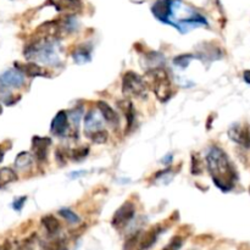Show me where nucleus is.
<instances>
[{
  "mask_svg": "<svg viewBox=\"0 0 250 250\" xmlns=\"http://www.w3.org/2000/svg\"><path fill=\"white\" fill-rule=\"evenodd\" d=\"M122 92L126 97L146 98L148 94V84L141 76L133 71H128L124 75Z\"/></svg>",
  "mask_w": 250,
  "mask_h": 250,
  "instance_id": "obj_5",
  "label": "nucleus"
},
{
  "mask_svg": "<svg viewBox=\"0 0 250 250\" xmlns=\"http://www.w3.org/2000/svg\"><path fill=\"white\" fill-rule=\"evenodd\" d=\"M183 244V238L182 237H173L172 239L170 241V243L165 247L163 250H180L181 247Z\"/></svg>",
  "mask_w": 250,
  "mask_h": 250,
  "instance_id": "obj_28",
  "label": "nucleus"
},
{
  "mask_svg": "<svg viewBox=\"0 0 250 250\" xmlns=\"http://www.w3.org/2000/svg\"><path fill=\"white\" fill-rule=\"evenodd\" d=\"M0 250H11V244H10V242H5L4 246L0 248Z\"/></svg>",
  "mask_w": 250,
  "mask_h": 250,
  "instance_id": "obj_33",
  "label": "nucleus"
},
{
  "mask_svg": "<svg viewBox=\"0 0 250 250\" xmlns=\"http://www.w3.org/2000/svg\"><path fill=\"white\" fill-rule=\"evenodd\" d=\"M16 180H17V175L12 168L10 167L0 168V186H6Z\"/></svg>",
  "mask_w": 250,
  "mask_h": 250,
  "instance_id": "obj_21",
  "label": "nucleus"
},
{
  "mask_svg": "<svg viewBox=\"0 0 250 250\" xmlns=\"http://www.w3.org/2000/svg\"><path fill=\"white\" fill-rule=\"evenodd\" d=\"M45 250H67V246H66L63 239H56V241L49 242L45 246Z\"/></svg>",
  "mask_w": 250,
  "mask_h": 250,
  "instance_id": "obj_26",
  "label": "nucleus"
},
{
  "mask_svg": "<svg viewBox=\"0 0 250 250\" xmlns=\"http://www.w3.org/2000/svg\"><path fill=\"white\" fill-rule=\"evenodd\" d=\"M117 105H119V107L122 110L125 117H126V120H127V132H129V131H131L132 127H133L134 120H136V112H134L133 104H132L129 100L124 99V100H120V102L117 103Z\"/></svg>",
  "mask_w": 250,
  "mask_h": 250,
  "instance_id": "obj_13",
  "label": "nucleus"
},
{
  "mask_svg": "<svg viewBox=\"0 0 250 250\" xmlns=\"http://www.w3.org/2000/svg\"><path fill=\"white\" fill-rule=\"evenodd\" d=\"M59 214H60L63 219L67 220L70 224H78V222H80V217H78V215L75 214V212L70 209L63 208V209H61L60 211H59Z\"/></svg>",
  "mask_w": 250,
  "mask_h": 250,
  "instance_id": "obj_24",
  "label": "nucleus"
},
{
  "mask_svg": "<svg viewBox=\"0 0 250 250\" xmlns=\"http://www.w3.org/2000/svg\"><path fill=\"white\" fill-rule=\"evenodd\" d=\"M103 124L100 117L97 115V111L95 110H89L85 115L84 119V129H85V134L88 137H90L92 134H94L95 132L100 131L102 128Z\"/></svg>",
  "mask_w": 250,
  "mask_h": 250,
  "instance_id": "obj_11",
  "label": "nucleus"
},
{
  "mask_svg": "<svg viewBox=\"0 0 250 250\" xmlns=\"http://www.w3.org/2000/svg\"><path fill=\"white\" fill-rule=\"evenodd\" d=\"M0 114H1V106H0Z\"/></svg>",
  "mask_w": 250,
  "mask_h": 250,
  "instance_id": "obj_36",
  "label": "nucleus"
},
{
  "mask_svg": "<svg viewBox=\"0 0 250 250\" xmlns=\"http://www.w3.org/2000/svg\"><path fill=\"white\" fill-rule=\"evenodd\" d=\"M161 233V229L159 226L153 227V229H149L146 234H144L143 238L139 241V250H148L154 246V243L158 239L159 234Z\"/></svg>",
  "mask_w": 250,
  "mask_h": 250,
  "instance_id": "obj_15",
  "label": "nucleus"
},
{
  "mask_svg": "<svg viewBox=\"0 0 250 250\" xmlns=\"http://www.w3.org/2000/svg\"><path fill=\"white\" fill-rule=\"evenodd\" d=\"M193 59H194V56H193L192 54H185V55L176 56V58L173 59V63L181 68H187Z\"/></svg>",
  "mask_w": 250,
  "mask_h": 250,
  "instance_id": "obj_23",
  "label": "nucleus"
},
{
  "mask_svg": "<svg viewBox=\"0 0 250 250\" xmlns=\"http://www.w3.org/2000/svg\"><path fill=\"white\" fill-rule=\"evenodd\" d=\"M90 56H92L90 55V49H88L87 46H80L72 54V58L75 60V62L80 63V65L89 62Z\"/></svg>",
  "mask_w": 250,
  "mask_h": 250,
  "instance_id": "obj_18",
  "label": "nucleus"
},
{
  "mask_svg": "<svg viewBox=\"0 0 250 250\" xmlns=\"http://www.w3.org/2000/svg\"><path fill=\"white\" fill-rule=\"evenodd\" d=\"M26 200H27V197H20L19 199H16L14 203H12V208H14V209L16 210V211H20V210H21L22 208H23V205H24V203H26Z\"/></svg>",
  "mask_w": 250,
  "mask_h": 250,
  "instance_id": "obj_29",
  "label": "nucleus"
},
{
  "mask_svg": "<svg viewBox=\"0 0 250 250\" xmlns=\"http://www.w3.org/2000/svg\"><path fill=\"white\" fill-rule=\"evenodd\" d=\"M1 160H2V151L0 150V163H1Z\"/></svg>",
  "mask_w": 250,
  "mask_h": 250,
  "instance_id": "obj_35",
  "label": "nucleus"
},
{
  "mask_svg": "<svg viewBox=\"0 0 250 250\" xmlns=\"http://www.w3.org/2000/svg\"><path fill=\"white\" fill-rule=\"evenodd\" d=\"M243 78H244V81H246V82L248 83V84H250V70L244 71Z\"/></svg>",
  "mask_w": 250,
  "mask_h": 250,
  "instance_id": "obj_31",
  "label": "nucleus"
},
{
  "mask_svg": "<svg viewBox=\"0 0 250 250\" xmlns=\"http://www.w3.org/2000/svg\"><path fill=\"white\" fill-rule=\"evenodd\" d=\"M171 160H172V155H168L167 156V158H164L163 159V163L164 164H165V165H170V164H171Z\"/></svg>",
  "mask_w": 250,
  "mask_h": 250,
  "instance_id": "obj_34",
  "label": "nucleus"
},
{
  "mask_svg": "<svg viewBox=\"0 0 250 250\" xmlns=\"http://www.w3.org/2000/svg\"><path fill=\"white\" fill-rule=\"evenodd\" d=\"M229 137L231 141L244 148H250V133L249 128L247 126L242 125H233L229 129Z\"/></svg>",
  "mask_w": 250,
  "mask_h": 250,
  "instance_id": "obj_8",
  "label": "nucleus"
},
{
  "mask_svg": "<svg viewBox=\"0 0 250 250\" xmlns=\"http://www.w3.org/2000/svg\"><path fill=\"white\" fill-rule=\"evenodd\" d=\"M23 84L24 73L19 68H10L0 75V93H6L10 88H20Z\"/></svg>",
  "mask_w": 250,
  "mask_h": 250,
  "instance_id": "obj_6",
  "label": "nucleus"
},
{
  "mask_svg": "<svg viewBox=\"0 0 250 250\" xmlns=\"http://www.w3.org/2000/svg\"><path fill=\"white\" fill-rule=\"evenodd\" d=\"M136 214V208L131 202H126L115 211L114 217H112V226L116 229H122L126 226Z\"/></svg>",
  "mask_w": 250,
  "mask_h": 250,
  "instance_id": "obj_7",
  "label": "nucleus"
},
{
  "mask_svg": "<svg viewBox=\"0 0 250 250\" xmlns=\"http://www.w3.org/2000/svg\"><path fill=\"white\" fill-rule=\"evenodd\" d=\"M24 55L27 59L37 60L45 65H58L60 61L55 49V39L51 38H37V41L27 46Z\"/></svg>",
  "mask_w": 250,
  "mask_h": 250,
  "instance_id": "obj_3",
  "label": "nucleus"
},
{
  "mask_svg": "<svg viewBox=\"0 0 250 250\" xmlns=\"http://www.w3.org/2000/svg\"><path fill=\"white\" fill-rule=\"evenodd\" d=\"M20 71L23 72L24 75L29 76V77H38V76H46V72L43 70V67L38 66L37 63L28 62L24 65H20Z\"/></svg>",
  "mask_w": 250,
  "mask_h": 250,
  "instance_id": "obj_17",
  "label": "nucleus"
},
{
  "mask_svg": "<svg viewBox=\"0 0 250 250\" xmlns=\"http://www.w3.org/2000/svg\"><path fill=\"white\" fill-rule=\"evenodd\" d=\"M32 161H33V158L31 154L28 151H22L15 159V166L19 170H26L32 165Z\"/></svg>",
  "mask_w": 250,
  "mask_h": 250,
  "instance_id": "obj_19",
  "label": "nucleus"
},
{
  "mask_svg": "<svg viewBox=\"0 0 250 250\" xmlns=\"http://www.w3.org/2000/svg\"><path fill=\"white\" fill-rule=\"evenodd\" d=\"M89 138L92 139L93 143H95V144H104V143H106L107 138H109V134H107V132L105 131V129H100V131L95 132L94 134H92V136H90Z\"/></svg>",
  "mask_w": 250,
  "mask_h": 250,
  "instance_id": "obj_25",
  "label": "nucleus"
},
{
  "mask_svg": "<svg viewBox=\"0 0 250 250\" xmlns=\"http://www.w3.org/2000/svg\"><path fill=\"white\" fill-rule=\"evenodd\" d=\"M204 170V163H203L202 158L198 154H193L192 155V175L199 176L203 173Z\"/></svg>",
  "mask_w": 250,
  "mask_h": 250,
  "instance_id": "obj_22",
  "label": "nucleus"
},
{
  "mask_svg": "<svg viewBox=\"0 0 250 250\" xmlns=\"http://www.w3.org/2000/svg\"><path fill=\"white\" fill-rule=\"evenodd\" d=\"M207 167L215 186L222 192L233 189L237 173L227 154L220 146H212L207 154Z\"/></svg>",
  "mask_w": 250,
  "mask_h": 250,
  "instance_id": "obj_2",
  "label": "nucleus"
},
{
  "mask_svg": "<svg viewBox=\"0 0 250 250\" xmlns=\"http://www.w3.org/2000/svg\"><path fill=\"white\" fill-rule=\"evenodd\" d=\"M16 250H33V242L31 239H28L24 243H22Z\"/></svg>",
  "mask_w": 250,
  "mask_h": 250,
  "instance_id": "obj_30",
  "label": "nucleus"
},
{
  "mask_svg": "<svg viewBox=\"0 0 250 250\" xmlns=\"http://www.w3.org/2000/svg\"><path fill=\"white\" fill-rule=\"evenodd\" d=\"M55 6L58 11H65L68 14H77L83 9L81 0H58Z\"/></svg>",
  "mask_w": 250,
  "mask_h": 250,
  "instance_id": "obj_14",
  "label": "nucleus"
},
{
  "mask_svg": "<svg viewBox=\"0 0 250 250\" xmlns=\"http://www.w3.org/2000/svg\"><path fill=\"white\" fill-rule=\"evenodd\" d=\"M82 173H87V172H85V171H78V172H71V173H70V178L80 177V176H82Z\"/></svg>",
  "mask_w": 250,
  "mask_h": 250,
  "instance_id": "obj_32",
  "label": "nucleus"
},
{
  "mask_svg": "<svg viewBox=\"0 0 250 250\" xmlns=\"http://www.w3.org/2000/svg\"><path fill=\"white\" fill-rule=\"evenodd\" d=\"M144 81L155 93L156 98L161 103H166L173 94L172 83L168 73L163 67H154L146 72Z\"/></svg>",
  "mask_w": 250,
  "mask_h": 250,
  "instance_id": "obj_4",
  "label": "nucleus"
},
{
  "mask_svg": "<svg viewBox=\"0 0 250 250\" xmlns=\"http://www.w3.org/2000/svg\"><path fill=\"white\" fill-rule=\"evenodd\" d=\"M151 12L159 21L175 27L181 33L189 29L208 26V21L200 12L182 0H156Z\"/></svg>",
  "mask_w": 250,
  "mask_h": 250,
  "instance_id": "obj_1",
  "label": "nucleus"
},
{
  "mask_svg": "<svg viewBox=\"0 0 250 250\" xmlns=\"http://www.w3.org/2000/svg\"><path fill=\"white\" fill-rule=\"evenodd\" d=\"M51 144V139L48 137H33L32 139V148H33L36 158L39 161H44L46 159V154H48V148Z\"/></svg>",
  "mask_w": 250,
  "mask_h": 250,
  "instance_id": "obj_9",
  "label": "nucleus"
},
{
  "mask_svg": "<svg viewBox=\"0 0 250 250\" xmlns=\"http://www.w3.org/2000/svg\"><path fill=\"white\" fill-rule=\"evenodd\" d=\"M42 224H43L44 229H46V232L50 236H54V234H56L60 231V222L53 215H46V216H44L42 219Z\"/></svg>",
  "mask_w": 250,
  "mask_h": 250,
  "instance_id": "obj_16",
  "label": "nucleus"
},
{
  "mask_svg": "<svg viewBox=\"0 0 250 250\" xmlns=\"http://www.w3.org/2000/svg\"><path fill=\"white\" fill-rule=\"evenodd\" d=\"M82 115H83V109L82 107H75V109L70 110L67 112V116H68V121L71 122L72 125V128L73 131H77L78 132V127H80V122L81 119H82Z\"/></svg>",
  "mask_w": 250,
  "mask_h": 250,
  "instance_id": "obj_20",
  "label": "nucleus"
},
{
  "mask_svg": "<svg viewBox=\"0 0 250 250\" xmlns=\"http://www.w3.org/2000/svg\"><path fill=\"white\" fill-rule=\"evenodd\" d=\"M88 151H89V148H88V146H82V148L73 149V150L71 151L70 156L73 160H81V159H84L85 156L88 155Z\"/></svg>",
  "mask_w": 250,
  "mask_h": 250,
  "instance_id": "obj_27",
  "label": "nucleus"
},
{
  "mask_svg": "<svg viewBox=\"0 0 250 250\" xmlns=\"http://www.w3.org/2000/svg\"><path fill=\"white\" fill-rule=\"evenodd\" d=\"M97 107L98 110L100 111L102 114L103 119L107 122L111 127H115L119 125V117H117L116 111L107 104L106 102H103V100H99L97 103Z\"/></svg>",
  "mask_w": 250,
  "mask_h": 250,
  "instance_id": "obj_12",
  "label": "nucleus"
},
{
  "mask_svg": "<svg viewBox=\"0 0 250 250\" xmlns=\"http://www.w3.org/2000/svg\"><path fill=\"white\" fill-rule=\"evenodd\" d=\"M249 193H250V188H249Z\"/></svg>",
  "mask_w": 250,
  "mask_h": 250,
  "instance_id": "obj_37",
  "label": "nucleus"
},
{
  "mask_svg": "<svg viewBox=\"0 0 250 250\" xmlns=\"http://www.w3.org/2000/svg\"><path fill=\"white\" fill-rule=\"evenodd\" d=\"M68 127V116L67 112L61 110L59 111L58 114L55 115V117L51 121V126H50V131L51 133L55 134V136H63L67 131Z\"/></svg>",
  "mask_w": 250,
  "mask_h": 250,
  "instance_id": "obj_10",
  "label": "nucleus"
}]
</instances>
